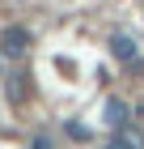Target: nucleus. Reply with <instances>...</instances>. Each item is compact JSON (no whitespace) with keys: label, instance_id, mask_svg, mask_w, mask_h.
I'll list each match as a JSON object with an SVG mask.
<instances>
[{"label":"nucleus","instance_id":"5","mask_svg":"<svg viewBox=\"0 0 144 149\" xmlns=\"http://www.w3.org/2000/svg\"><path fill=\"white\" fill-rule=\"evenodd\" d=\"M30 149H51V141H47V136H34V145Z\"/></svg>","mask_w":144,"mask_h":149},{"label":"nucleus","instance_id":"2","mask_svg":"<svg viewBox=\"0 0 144 149\" xmlns=\"http://www.w3.org/2000/svg\"><path fill=\"white\" fill-rule=\"evenodd\" d=\"M106 149H144V136L140 132H136V128H114L110 132V141H106Z\"/></svg>","mask_w":144,"mask_h":149},{"label":"nucleus","instance_id":"4","mask_svg":"<svg viewBox=\"0 0 144 149\" xmlns=\"http://www.w3.org/2000/svg\"><path fill=\"white\" fill-rule=\"evenodd\" d=\"M102 115H106V124H110V128H123V124H127V102H123V98H106Z\"/></svg>","mask_w":144,"mask_h":149},{"label":"nucleus","instance_id":"1","mask_svg":"<svg viewBox=\"0 0 144 149\" xmlns=\"http://www.w3.org/2000/svg\"><path fill=\"white\" fill-rule=\"evenodd\" d=\"M0 51L13 60H21L25 51H30V30H21V26H9L4 34H0Z\"/></svg>","mask_w":144,"mask_h":149},{"label":"nucleus","instance_id":"3","mask_svg":"<svg viewBox=\"0 0 144 149\" xmlns=\"http://www.w3.org/2000/svg\"><path fill=\"white\" fill-rule=\"evenodd\" d=\"M110 51H114L119 64H136V43L127 34H110Z\"/></svg>","mask_w":144,"mask_h":149}]
</instances>
